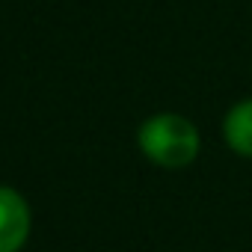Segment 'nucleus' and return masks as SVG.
Returning <instances> with one entry per match:
<instances>
[{
  "label": "nucleus",
  "instance_id": "f257e3e1",
  "mask_svg": "<svg viewBox=\"0 0 252 252\" xmlns=\"http://www.w3.org/2000/svg\"><path fill=\"white\" fill-rule=\"evenodd\" d=\"M140 146L155 163L166 169H181L199 155V131L184 116L160 113L140 128Z\"/></svg>",
  "mask_w": 252,
  "mask_h": 252
},
{
  "label": "nucleus",
  "instance_id": "f03ea898",
  "mask_svg": "<svg viewBox=\"0 0 252 252\" xmlns=\"http://www.w3.org/2000/svg\"><path fill=\"white\" fill-rule=\"evenodd\" d=\"M30 231V211L15 190L0 187V252H18Z\"/></svg>",
  "mask_w": 252,
  "mask_h": 252
},
{
  "label": "nucleus",
  "instance_id": "7ed1b4c3",
  "mask_svg": "<svg viewBox=\"0 0 252 252\" xmlns=\"http://www.w3.org/2000/svg\"><path fill=\"white\" fill-rule=\"evenodd\" d=\"M225 140L234 152L252 158V98L234 104L225 116Z\"/></svg>",
  "mask_w": 252,
  "mask_h": 252
}]
</instances>
